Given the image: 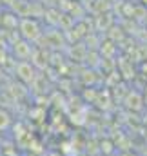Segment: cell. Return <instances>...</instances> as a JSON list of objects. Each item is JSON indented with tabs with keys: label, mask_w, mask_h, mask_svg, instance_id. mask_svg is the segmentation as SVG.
<instances>
[{
	"label": "cell",
	"mask_w": 147,
	"mask_h": 156,
	"mask_svg": "<svg viewBox=\"0 0 147 156\" xmlns=\"http://www.w3.org/2000/svg\"><path fill=\"white\" fill-rule=\"evenodd\" d=\"M20 33H22V37H24L26 42H35L42 35L40 26H38L35 20H31V18H24L20 22Z\"/></svg>",
	"instance_id": "cell-1"
},
{
	"label": "cell",
	"mask_w": 147,
	"mask_h": 156,
	"mask_svg": "<svg viewBox=\"0 0 147 156\" xmlns=\"http://www.w3.org/2000/svg\"><path fill=\"white\" fill-rule=\"evenodd\" d=\"M7 123H9V116H7V113L0 111V129H2V127H7Z\"/></svg>",
	"instance_id": "cell-2"
}]
</instances>
